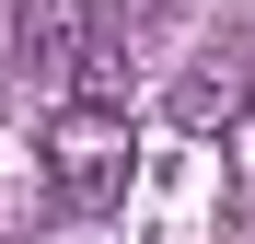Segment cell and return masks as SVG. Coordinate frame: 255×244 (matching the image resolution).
I'll return each mask as SVG.
<instances>
[{
    "label": "cell",
    "instance_id": "4",
    "mask_svg": "<svg viewBox=\"0 0 255 244\" xmlns=\"http://www.w3.org/2000/svg\"><path fill=\"white\" fill-rule=\"evenodd\" d=\"M128 81H139V70H128V47H116V35H93V47H81V70H70V105L128 116Z\"/></svg>",
    "mask_w": 255,
    "mask_h": 244
},
{
    "label": "cell",
    "instance_id": "1",
    "mask_svg": "<svg viewBox=\"0 0 255 244\" xmlns=\"http://www.w3.org/2000/svg\"><path fill=\"white\" fill-rule=\"evenodd\" d=\"M35 163H47V198H58L70 221L128 210V175H139L128 116H93V105H58V116H47V140H35Z\"/></svg>",
    "mask_w": 255,
    "mask_h": 244
},
{
    "label": "cell",
    "instance_id": "2",
    "mask_svg": "<svg viewBox=\"0 0 255 244\" xmlns=\"http://www.w3.org/2000/svg\"><path fill=\"white\" fill-rule=\"evenodd\" d=\"M244 105H255L244 58H209V70L174 81V128H186V140H232V128H244Z\"/></svg>",
    "mask_w": 255,
    "mask_h": 244
},
{
    "label": "cell",
    "instance_id": "3",
    "mask_svg": "<svg viewBox=\"0 0 255 244\" xmlns=\"http://www.w3.org/2000/svg\"><path fill=\"white\" fill-rule=\"evenodd\" d=\"M12 47H23V58H47V70H81L93 12H81V0H23V12H12Z\"/></svg>",
    "mask_w": 255,
    "mask_h": 244
}]
</instances>
